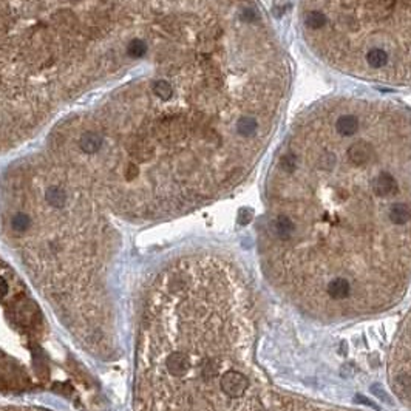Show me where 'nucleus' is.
<instances>
[{
	"instance_id": "obj_1",
	"label": "nucleus",
	"mask_w": 411,
	"mask_h": 411,
	"mask_svg": "<svg viewBox=\"0 0 411 411\" xmlns=\"http://www.w3.org/2000/svg\"><path fill=\"white\" fill-rule=\"evenodd\" d=\"M215 0H0V155L187 50Z\"/></svg>"
},
{
	"instance_id": "obj_2",
	"label": "nucleus",
	"mask_w": 411,
	"mask_h": 411,
	"mask_svg": "<svg viewBox=\"0 0 411 411\" xmlns=\"http://www.w3.org/2000/svg\"><path fill=\"white\" fill-rule=\"evenodd\" d=\"M0 231L78 337L107 351L110 265L119 243L113 219L85 195L5 170Z\"/></svg>"
},
{
	"instance_id": "obj_3",
	"label": "nucleus",
	"mask_w": 411,
	"mask_h": 411,
	"mask_svg": "<svg viewBox=\"0 0 411 411\" xmlns=\"http://www.w3.org/2000/svg\"><path fill=\"white\" fill-rule=\"evenodd\" d=\"M298 28L329 68L411 87V0H300Z\"/></svg>"
},
{
	"instance_id": "obj_4",
	"label": "nucleus",
	"mask_w": 411,
	"mask_h": 411,
	"mask_svg": "<svg viewBox=\"0 0 411 411\" xmlns=\"http://www.w3.org/2000/svg\"><path fill=\"white\" fill-rule=\"evenodd\" d=\"M45 322L20 277L0 258V390H33L48 377Z\"/></svg>"
},
{
	"instance_id": "obj_5",
	"label": "nucleus",
	"mask_w": 411,
	"mask_h": 411,
	"mask_svg": "<svg viewBox=\"0 0 411 411\" xmlns=\"http://www.w3.org/2000/svg\"><path fill=\"white\" fill-rule=\"evenodd\" d=\"M212 382H218L219 391L229 399L243 397L246 394V391L249 390V385H250L247 376L243 374V372L238 371V369L221 371V374L218 376V379H215ZM212 382H209V384H212Z\"/></svg>"
},
{
	"instance_id": "obj_6",
	"label": "nucleus",
	"mask_w": 411,
	"mask_h": 411,
	"mask_svg": "<svg viewBox=\"0 0 411 411\" xmlns=\"http://www.w3.org/2000/svg\"><path fill=\"white\" fill-rule=\"evenodd\" d=\"M326 291H328V295L331 298H334V300H345V298L350 297V294H351V284L348 280L337 277L328 283Z\"/></svg>"
},
{
	"instance_id": "obj_7",
	"label": "nucleus",
	"mask_w": 411,
	"mask_h": 411,
	"mask_svg": "<svg viewBox=\"0 0 411 411\" xmlns=\"http://www.w3.org/2000/svg\"><path fill=\"white\" fill-rule=\"evenodd\" d=\"M396 384L399 385L400 391L411 399V374H400L396 379Z\"/></svg>"
},
{
	"instance_id": "obj_8",
	"label": "nucleus",
	"mask_w": 411,
	"mask_h": 411,
	"mask_svg": "<svg viewBox=\"0 0 411 411\" xmlns=\"http://www.w3.org/2000/svg\"><path fill=\"white\" fill-rule=\"evenodd\" d=\"M371 393L374 394L377 399H381L382 402H387V403H390V405H393V399H391V396L384 390V387L381 385V384H374L371 387Z\"/></svg>"
},
{
	"instance_id": "obj_9",
	"label": "nucleus",
	"mask_w": 411,
	"mask_h": 411,
	"mask_svg": "<svg viewBox=\"0 0 411 411\" xmlns=\"http://www.w3.org/2000/svg\"><path fill=\"white\" fill-rule=\"evenodd\" d=\"M254 218V212L250 209H241L240 213H238V223L243 224V226H246V224H249Z\"/></svg>"
},
{
	"instance_id": "obj_10",
	"label": "nucleus",
	"mask_w": 411,
	"mask_h": 411,
	"mask_svg": "<svg viewBox=\"0 0 411 411\" xmlns=\"http://www.w3.org/2000/svg\"><path fill=\"white\" fill-rule=\"evenodd\" d=\"M356 400L360 402V403H365V405H368V406H371V408H374V409H377V411H381V406H379L377 403L368 400V397H365V396H356Z\"/></svg>"
}]
</instances>
